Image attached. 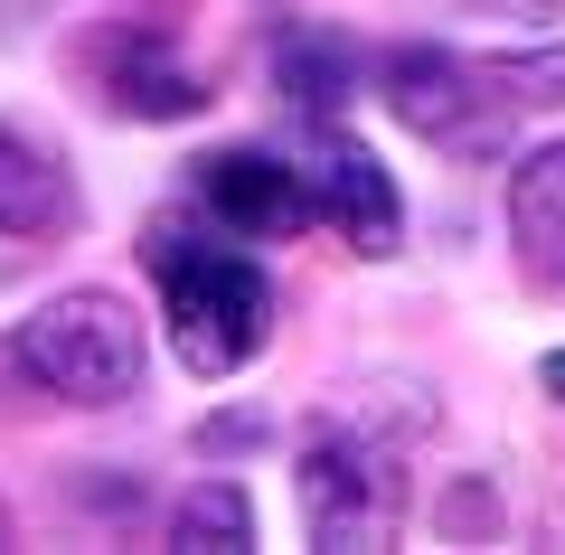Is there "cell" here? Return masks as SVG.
<instances>
[{
  "label": "cell",
  "mask_w": 565,
  "mask_h": 555,
  "mask_svg": "<svg viewBox=\"0 0 565 555\" xmlns=\"http://www.w3.org/2000/svg\"><path fill=\"white\" fill-rule=\"evenodd\" d=\"M546 386H556V396H565V349H556V357H546Z\"/></svg>",
  "instance_id": "4fadbf2b"
},
{
  "label": "cell",
  "mask_w": 565,
  "mask_h": 555,
  "mask_svg": "<svg viewBox=\"0 0 565 555\" xmlns=\"http://www.w3.org/2000/svg\"><path fill=\"white\" fill-rule=\"evenodd\" d=\"M292 160H302L311 217L340 226L359 255H396V236H405V199H396V179H386V160L367 151V141H349V132H330V122H311Z\"/></svg>",
  "instance_id": "277c9868"
},
{
  "label": "cell",
  "mask_w": 565,
  "mask_h": 555,
  "mask_svg": "<svg viewBox=\"0 0 565 555\" xmlns=\"http://www.w3.org/2000/svg\"><path fill=\"white\" fill-rule=\"evenodd\" d=\"M481 85H490V104H509V114H556V104H565V47L481 57Z\"/></svg>",
  "instance_id": "7c38bea8"
},
{
  "label": "cell",
  "mask_w": 565,
  "mask_h": 555,
  "mask_svg": "<svg viewBox=\"0 0 565 555\" xmlns=\"http://www.w3.org/2000/svg\"><path fill=\"white\" fill-rule=\"evenodd\" d=\"M199 207L226 236H302L311 226V189L292 151H217L199 160Z\"/></svg>",
  "instance_id": "5b68a950"
},
{
  "label": "cell",
  "mask_w": 565,
  "mask_h": 555,
  "mask_svg": "<svg viewBox=\"0 0 565 555\" xmlns=\"http://www.w3.org/2000/svg\"><path fill=\"white\" fill-rule=\"evenodd\" d=\"M509 245L537 282L565 292V141H537L527 160H509Z\"/></svg>",
  "instance_id": "52a82bcc"
},
{
  "label": "cell",
  "mask_w": 565,
  "mask_h": 555,
  "mask_svg": "<svg viewBox=\"0 0 565 555\" xmlns=\"http://www.w3.org/2000/svg\"><path fill=\"white\" fill-rule=\"evenodd\" d=\"M151 274H161V320H170V349H180L189 377H236L274 339V282H264L255 255L161 226L151 236Z\"/></svg>",
  "instance_id": "6da1fadb"
},
{
  "label": "cell",
  "mask_w": 565,
  "mask_h": 555,
  "mask_svg": "<svg viewBox=\"0 0 565 555\" xmlns=\"http://www.w3.org/2000/svg\"><path fill=\"white\" fill-rule=\"evenodd\" d=\"M57 226H76L66 170L39 151V141H20L10 122H0V236H57Z\"/></svg>",
  "instance_id": "ba28073f"
},
{
  "label": "cell",
  "mask_w": 565,
  "mask_h": 555,
  "mask_svg": "<svg viewBox=\"0 0 565 555\" xmlns=\"http://www.w3.org/2000/svg\"><path fill=\"white\" fill-rule=\"evenodd\" d=\"M114 104L132 122H189V114H207V85L189 76L161 39H141L132 57H114Z\"/></svg>",
  "instance_id": "30bf717a"
},
{
  "label": "cell",
  "mask_w": 565,
  "mask_h": 555,
  "mask_svg": "<svg viewBox=\"0 0 565 555\" xmlns=\"http://www.w3.org/2000/svg\"><path fill=\"white\" fill-rule=\"evenodd\" d=\"M292 499H302V536L330 555H386L405 527V461L396 442L359 434V424H311L292 452Z\"/></svg>",
  "instance_id": "7a4b0ae2"
},
{
  "label": "cell",
  "mask_w": 565,
  "mask_h": 555,
  "mask_svg": "<svg viewBox=\"0 0 565 555\" xmlns=\"http://www.w3.org/2000/svg\"><path fill=\"white\" fill-rule=\"evenodd\" d=\"M170 546L180 555H245L255 546V499H245V480H199L170 509Z\"/></svg>",
  "instance_id": "8fae6325"
},
{
  "label": "cell",
  "mask_w": 565,
  "mask_h": 555,
  "mask_svg": "<svg viewBox=\"0 0 565 555\" xmlns=\"http://www.w3.org/2000/svg\"><path fill=\"white\" fill-rule=\"evenodd\" d=\"M10 367L39 396L66 405H122L141 386V320L122 292H57L10 330Z\"/></svg>",
  "instance_id": "3957f363"
},
{
  "label": "cell",
  "mask_w": 565,
  "mask_h": 555,
  "mask_svg": "<svg viewBox=\"0 0 565 555\" xmlns=\"http://www.w3.org/2000/svg\"><path fill=\"white\" fill-rule=\"evenodd\" d=\"M377 85H386V114H396L405 132H424V141H471V122L490 114L481 66L452 57V47H396Z\"/></svg>",
  "instance_id": "8992f818"
},
{
  "label": "cell",
  "mask_w": 565,
  "mask_h": 555,
  "mask_svg": "<svg viewBox=\"0 0 565 555\" xmlns=\"http://www.w3.org/2000/svg\"><path fill=\"white\" fill-rule=\"evenodd\" d=\"M274 85H282L292 114L330 122L359 95V57H349V39H330V29H292V39H274Z\"/></svg>",
  "instance_id": "9c48e42d"
},
{
  "label": "cell",
  "mask_w": 565,
  "mask_h": 555,
  "mask_svg": "<svg viewBox=\"0 0 565 555\" xmlns=\"http://www.w3.org/2000/svg\"><path fill=\"white\" fill-rule=\"evenodd\" d=\"M0 546H10V509H0Z\"/></svg>",
  "instance_id": "5bb4252c"
}]
</instances>
